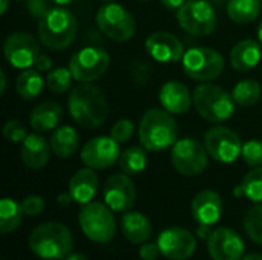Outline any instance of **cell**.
<instances>
[{"label":"cell","instance_id":"cell-1","mask_svg":"<svg viewBox=\"0 0 262 260\" xmlns=\"http://www.w3.org/2000/svg\"><path fill=\"white\" fill-rule=\"evenodd\" d=\"M71 118L83 129H97L104 124L109 112V104L104 92L91 84L80 83L71 89L68 98Z\"/></svg>","mask_w":262,"mask_h":260},{"label":"cell","instance_id":"cell-2","mask_svg":"<svg viewBox=\"0 0 262 260\" xmlns=\"http://www.w3.org/2000/svg\"><path fill=\"white\" fill-rule=\"evenodd\" d=\"M138 138L149 152H163L178 141V127L172 113L154 107L144 112L138 124Z\"/></svg>","mask_w":262,"mask_h":260},{"label":"cell","instance_id":"cell-3","mask_svg":"<svg viewBox=\"0 0 262 260\" xmlns=\"http://www.w3.org/2000/svg\"><path fill=\"white\" fill-rule=\"evenodd\" d=\"M28 245L40 259L64 260L74 250V238L66 225L60 222H45L31 231Z\"/></svg>","mask_w":262,"mask_h":260},{"label":"cell","instance_id":"cell-4","mask_svg":"<svg viewBox=\"0 0 262 260\" xmlns=\"http://www.w3.org/2000/svg\"><path fill=\"white\" fill-rule=\"evenodd\" d=\"M77 18L64 6L51 8L41 18H38V38L51 51L69 48L77 35Z\"/></svg>","mask_w":262,"mask_h":260},{"label":"cell","instance_id":"cell-5","mask_svg":"<svg viewBox=\"0 0 262 260\" xmlns=\"http://www.w3.org/2000/svg\"><path fill=\"white\" fill-rule=\"evenodd\" d=\"M193 106L201 118L209 123L218 124L224 123L233 116L236 103L226 89L221 86L209 83H203L193 90Z\"/></svg>","mask_w":262,"mask_h":260},{"label":"cell","instance_id":"cell-6","mask_svg":"<svg viewBox=\"0 0 262 260\" xmlns=\"http://www.w3.org/2000/svg\"><path fill=\"white\" fill-rule=\"evenodd\" d=\"M78 224L83 234L95 244H107L115 236V218L112 210L98 201H91L81 205Z\"/></svg>","mask_w":262,"mask_h":260},{"label":"cell","instance_id":"cell-7","mask_svg":"<svg viewBox=\"0 0 262 260\" xmlns=\"http://www.w3.org/2000/svg\"><path fill=\"white\" fill-rule=\"evenodd\" d=\"M183 70L184 74L200 83H209L221 75L224 70V58L223 55L204 46H196L186 51L183 57Z\"/></svg>","mask_w":262,"mask_h":260},{"label":"cell","instance_id":"cell-8","mask_svg":"<svg viewBox=\"0 0 262 260\" xmlns=\"http://www.w3.org/2000/svg\"><path fill=\"white\" fill-rule=\"evenodd\" d=\"M95 21L100 31L107 38L118 43L129 41L137 31V23L134 15L126 8L114 2L104 3L98 9Z\"/></svg>","mask_w":262,"mask_h":260},{"label":"cell","instance_id":"cell-9","mask_svg":"<svg viewBox=\"0 0 262 260\" xmlns=\"http://www.w3.org/2000/svg\"><path fill=\"white\" fill-rule=\"evenodd\" d=\"M178 25L190 35L204 37L215 31L218 17L207 0H186L177 11Z\"/></svg>","mask_w":262,"mask_h":260},{"label":"cell","instance_id":"cell-10","mask_svg":"<svg viewBox=\"0 0 262 260\" xmlns=\"http://www.w3.org/2000/svg\"><path fill=\"white\" fill-rule=\"evenodd\" d=\"M170 161L173 169L183 176L201 175L209 162V153L200 141L193 138H181L172 146Z\"/></svg>","mask_w":262,"mask_h":260},{"label":"cell","instance_id":"cell-11","mask_svg":"<svg viewBox=\"0 0 262 260\" xmlns=\"http://www.w3.org/2000/svg\"><path fill=\"white\" fill-rule=\"evenodd\" d=\"M109 54L97 46H86L77 51L69 60V69L78 83H92L101 78L109 69Z\"/></svg>","mask_w":262,"mask_h":260},{"label":"cell","instance_id":"cell-12","mask_svg":"<svg viewBox=\"0 0 262 260\" xmlns=\"http://www.w3.org/2000/svg\"><path fill=\"white\" fill-rule=\"evenodd\" d=\"M204 147L209 156L221 164L235 162L243 152L239 135L226 126H213L204 133Z\"/></svg>","mask_w":262,"mask_h":260},{"label":"cell","instance_id":"cell-13","mask_svg":"<svg viewBox=\"0 0 262 260\" xmlns=\"http://www.w3.org/2000/svg\"><path fill=\"white\" fill-rule=\"evenodd\" d=\"M6 61L15 69H29L40 55V46L34 35L28 32H12L6 37L3 44Z\"/></svg>","mask_w":262,"mask_h":260},{"label":"cell","instance_id":"cell-14","mask_svg":"<svg viewBox=\"0 0 262 260\" xmlns=\"http://www.w3.org/2000/svg\"><path fill=\"white\" fill-rule=\"evenodd\" d=\"M120 156V143H117L112 136L92 138L83 146L80 152L81 162L94 170H104L112 167L115 162H118Z\"/></svg>","mask_w":262,"mask_h":260},{"label":"cell","instance_id":"cell-15","mask_svg":"<svg viewBox=\"0 0 262 260\" xmlns=\"http://www.w3.org/2000/svg\"><path fill=\"white\" fill-rule=\"evenodd\" d=\"M104 204L117 213L129 211L137 199V188L134 181L126 173L111 175L103 187Z\"/></svg>","mask_w":262,"mask_h":260},{"label":"cell","instance_id":"cell-16","mask_svg":"<svg viewBox=\"0 0 262 260\" xmlns=\"http://www.w3.org/2000/svg\"><path fill=\"white\" fill-rule=\"evenodd\" d=\"M161 256L170 260H186L196 250V238L183 227H169L163 230L157 241Z\"/></svg>","mask_w":262,"mask_h":260},{"label":"cell","instance_id":"cell-17","mask_svg":"<svg viewBox=\"0 0 262 260\" xmlns=\"http://www.w3.org/2000/svg\"><path fill=\"white\" fill-rule=\"evenodd\" d=\"M207 251L212 260H243L246 256V245L235 230L220 227L209 236Z\"/></svg>","mask_w":262,"mask_h":260},{"label":"cell","instance_id":"cell-18","mask_svg":"<svg viewBox=\"0 0 262 260\" xmlns=\"http://www.w3.org/2000/svg\"><path fill=\"white\" fill-rule=\"evenodd\" d=\"M144 46L149 55L155 61H160V63H177L183 60L186 54L184 44L181 43V40L167 31L152 32L146 38Z\"/></svg>","mask_w":262,"mask_h":260},{"label":"cell","instance_id":"cell-19","mask_svg":"<svg viewBox=\"0 0 262 260\" xmlns=\"http://www.w3.org/2000/svg\"><path fill=\"white\" fill-rule=\"evenodd\" d=\"M192 218L201 225H215L223 216V199L213 190H203L192 201Z\"/></svg>","mask_w":262,"mask_h":260},{"label":"cell","instance_id":"cell-20","mask_svg":"<svg viewBox=\"0 0 262 260\" xmlns=\"http://www.w3.org/2000/svg\"><path fill=\"white\" fill-rule=\"evenodd\" d=\"M161 107L172 115L187 113L193 104V95H190L186 84L180 81H167L163 84L158 93Z\"/></svg>","mask_w":262,"mask_h":260},{"label":"cell","instance_id":"cell-21","mask_svg":"<svg viewBox=\"0 0 262 260\" xmlns=\"http://www.w3.org/2000/svg\"><path fill=\"white\" fill-rule=\"evenodd\" d=\"M51 143L45 139L38 132L28 135L20 147V158L29 169H43L51 158Z\"/></svg>","mask_w":262,"mask_h":260},{"label":"cell","instance_id":"cell-22","mask_svg":"<svg viewBox=\"0 0 262 260\" xmlns=\"http://www.w3.org/2000/svg\"><path fill=\"white\" fill-rule=\"evenodd\" d=\"M98 185H100V181H98V175L95 173V170L91 167H84L72 175L68 192L71 193L74 202L84 205L95 198L98 192Z\"/></svg>","mask_w":262,"mask_h":260},{"label":"cell","instance_id":"cell-23","mask_svg":"<svg viewBox=\"0 0 262 260\" xmlns=\"http://www.w3.org/2000/svg\"><path fill=\"white\" fill-rule=\"evenodd\" d=\"M261 57V43L252 38H246L232 48L230 64L238 72H249L259 64Z\"/></svg>","mask_w":262,"mask_h":260},{"label":"cell","instance_id":"cell-24","mask_svg":"<svg viewBox=\"0 0 262 260\" xmlns=\"http://www.w3.org/2000/svg\"><path fill=\"white\" fill-rule=\"evenodd\" d=\"M121 231L130 244L143 245L152 236V224L141 211H126L121 216Z\"/></svg>","mask_w":262,"mask_h":260},{"label":"cell","instance_id":"cell-25","mask_svg":"<svg viewBox=\"0 0 262 260\" xmlns=\"http://www.w3.org/2000/svg\"><path fill=\"white\" fill-rule=\"evenodd\" d=\"M61 120H63V109L60 104L54 101H43L37 104L29 115V124L38 133H45L57 129Z\"/></svg>","mask_w":262,"mask_h":260},{"label":"cell","instance_id":"cell-26","mask_svg":"<svg viewBox=\"0 0 262 260\" xmlns=\"http://www.w3.org/2000/svg\"><path fill=\"white\" fill-rule=\"evenodd\" d=\"M51 149L55 153V156L68 159L74 156V153L78 149V133L71 126H58L54 133L51 135Z\"/></svg>","mask_w":262,"mask_h":260},{"label":"cell","instance_id":"cell-27","mask_svg":"<svg viewBox=\"0 0 262 260\" xmlns=\"http://www.w3.org/2000/svg\"><path fill=\"white\" fill-rule=\"evenodd\" d=\"M45 81L37 69H23L15 80V92L26 101L35 100L43 90Z\"/></svg>","mask_w":262,"mask_h":260},{"label":"cell","instance_id":"cell-28","mask_svg":"<svg viewBox=\"0 0 262 260\" xmlns=\"http://www.w3.org/2000/svg\"><path fill=\"white\" fill-rule=\"evenodd\" d=\"M261 0H229L227 15L238 25L252 23L261 12Z\"/></svg>","mask_w":262,"mask_h":260},{"label":"cell","instance_id":"cell-29","mask_svg":"<svg viewBox=\"0 0 262 260\" xmlns=\"http://www.w3.org/2000/svg\"><path fill=\"white\" fill-rule=\"evenodd\" d=\"M118 166H120L121 172L129 176L140 175L147 167L146 149L140 147V146H132V147L126 149L118 159Z\"/></svg>","mask_w":262,"mask_h":260},{"label":"cell","instance_id":"cell-30","mask_svg":"<svg viewBox=\"0 0 262 260\" xmlns=\"http://www.w3.org/2000/svg\"><path fill=\"white\" fill-rule=\"evenodd\" d=\"M23 211L20 204L11 198H3L0 201V231L3 234L15 231L23 221Z\"/></svg>","mask_w":262,"mask_h":260},{"label":"cell","instance_id":"cell-31","mask_svg":"<svg viewBox=\"0 0 262 260\" xmlns=\"http://www.w3.org/2000/svg\"><path fill=\"white\" fill-rule=\"evenodd\" d=\"M232 97L238 106H253L261 98V84L255 80H241L235 84Z\"/></svg>","mask_w":262,"mask_h":260},{"label":"cell","instance_id":"cell-32","mask_svg":"<svg viewBox=\"0 0 262 260\" xmlns=\"http://www.w3.org/2000/svg\"><path fill=\"white\" fill-rule=\"evenodd\" d=\"M243 225L249 239L258 245H262V202H258L252 208H249L244 216Z\"/></svg>","mask_w":262,"mask_h":260},{"label":"cell","instance_id":"cell-33","mask_svg":"<svg viewBox=\"0 0 262 260\" xmlns=\"http://www.w3.org/2000/svg\"><path fill=\"white\" fill-rule=\"evenodd\" d=\"M74 75L69 67H55L46 75V86L54 93H64L72 89Z\"/></svg>","mask_w":262,"mask_h":260},{"label":"cell","instance_id":"cell-34","mask_svg":"<svg viewBox=\"0 0 262 260\" xmlns=\"http://www.w3.org/2000/svg\"><path fill=\"white\" fill-rule=\"evenodd\" d=\"M241 187L244 190V196L249 198L252 202H262V166L253 167L244 176Z\"/></svg>","mask_w":262,"mask_h":260},{"label":"cell","instance_id":"cell-35","mask_svg":"<svg viewBox=\"0 0 262 260\" xmlns=\"http://www.w3.org/2000/svg\"><path fill=\"white\" fill-rule=\"evenodd\" d=\"M241 156H243L244 162L250 167L262 166V141L250 139L246 144H243Z\"/></svg>","mask_w":262,"mask_h":260},{"label":"cell","instance_id":"cell-36","mask_svg":"<svg viewBox=\"0 0 262 260\" xmlns=\"http://www.w3.org/2000/svg\"><path fill=\"white\" fill-rule=\"evenodd\" d=\"M134 132H135V124L127 120V118H123V120H118L112 129H111V136L120 143V144H124L127 143L132 136H134Z\"/></svg>","mask_w":262,"mask_h":260},{"label":"cell","instance_id":"cell-37","mask_svg":"<svg viewBox=\"0 0 262 260\" xmlns=\"http://www.w3.org/2000/svg\"><path fill=\"white\" fill-rule=\"evenodd\" d=\"M3 136L9 143H23V139L28 136L26 127L18 120H9L3 126Z\"/></svg>","mask_w":262,"mask_h":260},{"label":"cell","instance_id":"cell-38","mask_svg":"<svg viewBox=\"0 0 262 260\" xmlns=\"http://www.w3.org/2000/svg\"><path fill=\"white\" fill-rule=\"evenodd\" d=\"M20 207H21V211L25 216L28 218H35L38 215H41V211L45 210V201L41 196H37V195H31V196H26L21 202H20Z\"/></svg>","mask_w":262,"mask_h":260},{"label":"cell","instance_id":"cell-39","mask_svg":"<svg viewBox=\"0 0 262 260\" xmlns=\"http://www.w3.org/2000/svg\"><path fill=\"white\" fill-rule=\"evenodd\" d=\"M49 0H28V11L34 18H41L51 8H48Z\"/></svg>","mask_w":262,"mask_h":260},{"label":"cell","instance_id":"cell-40","mask_svg":"<svg viewBox=\"0 0 262 260\" xmlns=\"http://www.w3.org/2000/svg\"><path fill=\"white\" fill-rule=\"evenodd\" d=\"M160 254H161V250H160L158 244L144 242L140 248V257L143 260H157Z\"/></svg>","mask_w":262,"mask_h":260},{"label":"cell","instance_id":"cell-41","mask_svg":"<svg viewBox=\"0 0 262 260\" xmlns=\"http://www.w3.org/2000/svg\"><path fill=\"white\" fill-rule=\"evenodd\" d=\"M34 67L38 70V72H48L51 67H52V60L46 55V54H40L34 63Z\"/></svg>","mask_w":262,"mask_h":260},{"label":"cell","instance_id":"cell-42","mask_svg":"<svg viewBox=\"0 0 262 260\" xmlns=\"http://www.w3.org/2000/svg\"><path fill=\"white\" fill-rule=\"evenodd\" d=\"M212 228H210V225H201V224H198V228H196V238L198 239H201V241H207L209 239V236L212 234Z\"/></svg>","mask_w":262,"mask_h":260},{"label":"cell","instance_id":"cell-43","mask_svg":"<svg viewBox=\"0 0 262 260\" xmlns=\"http://www.w3.org/2000/svg\"><path fill=\"white\" fill-rule=\"evenodd\" d=\"M161 2V5L166 8V9H169V11H178L180 8H181V5L186 2V0H160Z\"/></svg>","mask_w":262,"mask_h":260},{"label":"cell","instance_id":"cell-44","mask_svg":"<svg viewBox=\"0 0 262 260\" xmlns=\"http://www.w3.org/2000/svg\"><path fill=\"white\" fill-rule=\"evenodd\" d=\"M57 201H58V204H60V205H69L74 199H72L71 193L68 192V193H61V195L57 198Z\"/></svg>","mask_w":262,"mask_h":260},{"label":"cell","instance_id":"cell-45","mask_svg":"<svg viewBox=\"0 0 262 260\" xmlns=\"http://www.w3.org/2000/svg\"><path fill=\"white\" fill-rule=\"evenodd\" d=\"M64 260H89L86 256H83V254H80V253H71L68 257Z\"/></svg>","mask_w":262,"mask_h":260},{"label":"cell","instance_id":"cell-46","mask_svg":"<svg viewBox=\"0 0 262 260\" xmlns=\"http://www.w3.org/2000/svg\"><path fill=\"white\" fill-rule=\"evenodd\" d=\"M0 80H2V84H0V93L3 95L5 93V89H6V75L3 70H0Z\"/></svg>","mask_w":262,"mask_h":260},{"label":"cell","instance_id":"cell-47","mask_svg":"<svg viewBox=\"0 0 262 260\" xmlns=\"http://www.w3.org/2000/svg\"><path fill=\"white\" fill-rule=\"evenodd\" d=\"M243 260H262V254H259V253H249V254L244 256Z\"/></svg>","mask_w":262,"mask_h":260},{"label":"cell","instance_id":"cell-48","mask_svg":"<svg viewBox=\"0 0 262 260\" xmlns=\"http://www.w3.org/2000/svg\"><path fill=\"white\" fill-rule=\"evenodd\" d=\"M49 2H52V3L57 5V6H66V5H69L72 0H49Z\"/></svg>","mask_w":262,"mask_h":260},{"label":"cell","instance_id":"cell-49","mask_svg":"<svg viewBox=\"0 0 262 260\" xmlns=\"http://www.w3.org/2000/svg\"><path fill=\"white\" fill-rule=\"evenodd\" d=\"M2 3V9H0V14H5L6 9H8V5H9V0H0Z\"/></svg>","mask_w":262,"mask_h":260},{"label":"cell","instance_id":"cell-50","mask_svg":"<svg viewBox=\"0 0 262 260\" xmlns=\"http://www.w3.org/2000/svg\"><path fill=\"white\" fill-rule=\"evenodd\" d=\"M256 34H258V41L262 44V21L259 23V26H258V31H256Z\"/></svg>","mask_w":262,"mask_h":260},{"label":"cell","instance_id":"cell-51","mask_svg":"<svg viewBox=\"0 0 262 260\" xmlns=\"http://www.w3.org/2000/svg\"><path fill=\"white\" fill-rule=\"evenodd\" d=\"M103 2H106V3H111V2H115V0H103Z\"/></svg>","mask_w":262,"mask_h":260},{"label":"cell","instance_id":"cell-52","mask_svg":"<svg viewBox=\"0 0 262 260\" xmlns=\"http://www.w3.org/2000/svg\"><path fill=\"white\" fill-rule=\"evenodd\" d=\"M17 2H21V0H17Z\"/></svg>","mask_w":262,"mask_h":260},{"label":"cell","instance_id":"cell-53","mask_svg":"<svg viewBox=\"0 0 262 260\" xmlns=\"http://www.w3.org/2000/svg\"><path fill=\"white\" fill-rule=\"evenodd\" d=\"M261 2H262V0H261Z\"/></svg>","mask_w":262,"mask_h":260}]
</instances>
